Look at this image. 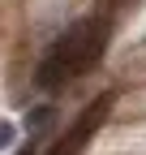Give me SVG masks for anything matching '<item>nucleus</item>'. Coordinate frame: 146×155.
<instances>
[{
  "label": "nucleus",
  "instance_id": "nucleus-1",
  "mask_svg": "<svg viewBox=\"0 0 146 155\" xmlns=\"http://www.w3.org/2000/svg\"><path fill=\"white\" fill-rule=\"evenodd\" d=\"M107 39V22L103 17H95V22H73L56 43L47 48V56L39 61V69H34V86L39 91H60L73 73H82L86 65H95V56L103 48Z\"/></svg>",
  "mask_w": 146,
  "mask_h": 155
},
{
  "label": "nucleus",
  "instance_id": "nucleus-2",
  "mask_svg": "<svg viewBox=\"0 0 146 155\" xmlns=\"http://www.w3.org/2000/svg\"><path fill=\"white\" fill-rule=\"evenodd\" d=\"M47 116H52V108H47V104H43V108H34V112L26 116V129H30V134H39V129L47 125Z\"/></svg>",
  "mask_w": 146,
  "mask_h": 155
}]
</instances>
